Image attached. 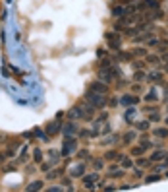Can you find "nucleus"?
<instances>
[{
    "mask_svg": "<svg viewBox=\"0 0 168 192\" xmlns=\"http://www.w3.org/2000/svg\"><path fill=\"white\" fill-rule=\"evenodd\" d=\"M87 101H91L95 107H104L106 105V99L102 97V93L101 95H97V93H87Z\"/></svg>",
    "mask_w": 168,
    "mask_h": 192,
    "instance_id": "obj_1",
    "label": "nucleus"
},
{
    "mask_svg": "<svg viewBox=\"0 0 168 192\" xmlns=\"http://www.w3.org/2000/svg\"><path fill=\"white\" fill-rule=\"evenodd\" d=\"M73 148H76V140H73L72 136H68L66 142H64V148H62V155H70V153L73 151Z\"/></svg>",
    "mask_w": 168,
    "mask_h": 192,
    "instance_id": "obj_2",
    "label": "nucleus"
},
{
    "mask_svg": "<svg viewBox=\"0 0 168 192\" xmlns=\"http://www.w3.org/2000/svg\"><path fill=\"white\" fill-rule=\"evenodd\" d=\"M112 72H114V70L102 68L101 72H99V80H101V82H112Z\"/></svg>",
    "mask_w": 168,
    "mask_h": 192,
    "instance_id": "obj_3",
    "label": "nucleus"
},
{
    "mask_svg": "<svg viewBox=\"0 0 168 192\" xmlns=\"http://www.w3.org/2000/svg\"><path fill=\"white\" fill-rule=\"evenodd\" d=\"M60 128H62V122H50L48 126H46V134L48 136H54L60 132Z\"/></svg>",
    "mask_w": 168,
    "mask_h": 192,
    "instance_id": "obj_4",
    "label": "nucleus"
},
{
    "mask_svg": "<svg viewBox=\"0 0 168 192\" xmlns=\"http://www.w3.org/2000/svg\"><path fill=\"white\" fill-rule=\"evenodd\" d=\"M124 107H129V105H135V103H139V97H133V95H124L122 99H120Z\"/></svg>",
    "mask_w": 168,
    "mask_h": 192,
    "instance_id": "obj_5",
    "label": "nucleus"
},
{
    "mask_svg": "<svg viewBox=\"0 0 168 192\" xmlns=\"http://www.w3.org/2000/svg\"><path fill=\"white\" fill-rule=\"evenodd\" d=\"M97 179H99V175H97V173H93V175L83 177V182H85V186H87V188H91V186H93V182H95Z\"/></svg>",
    "mask_w": 168,
    "mask_h": 192,
    "instance_id": "obj_6",
    "label": "nucleus"
},
{
    "mask_svg": "<svg viewBox=\"0 0 168 192\" xmlns=\"http://www.w3.org/2000/svg\"><path fill=\"white\" fill-rule=\"evenodd\" d=\"M147 80H149V82H153V83H158V82H162V74L160 72H151L147 76Z\"/></svg>",
    "mask_w": 168,
    "mask_h": 192,
    "instance_id": "obj_7",
    "label": "nucleus"
},
{
    "mask_svg": "<svg viewBox=\"0 0 168 192\" xmlns=\"http://www.w3.org/2000/svg\"><path fill=\"white\" fill-rule=\"evenodd\" d=\"M91 89L97 91V93H104V91H106V86H104L102 82H95V83L91 86Z\"/></svg>",
    "mask_w": 168,
    "mask_h": 192,
    "instance_id": "obj_8",
    "label": "nucleus"
},
{
    "mask_svg": "<svg viewBox=\"0 0 168 192\" xmlns=\"http://www.w3.org/2000/svg\"><path fill=\"white\" fill-rule=\"evenodd\" d=\"M83 169H85L83 165H73L70 173H72V177H83Z\"/></svg>",
    "mask_w": 168,
    "mask_h": 192,
    "instance_id": "obj_9",
    "label": "nucleus"
},
{
    "mask_svg": "<svg viewBox=\"0 0 168 192\" xmlns=\"http://www.w3.org/2000/svg\"><path fill=\"white\" fill-rule=\"evenodd\" d=\"M62 130H64V132H66L68 136H72L73 132H77V128H76V124H72V122H70V124H66V126H62Z\"/></svg>",
    "mask_w": 168,
    "mask_h": 192,
    "instance_id": "obj_10",
    "label": "nucleus"
},
{
    "mask_svg": "<svg viewBox=\"0 0 168 192\" xmlns=\"http://www.w3.org/2000/svg\"><path fill=\"white\" fill-rule=\"evenodd\" d=\"M70 116H72V119H76V116H77V119H79V116H83V109H81V107L72 109V111H70Z\"/></svg>",
    "mask_w": 168,
    "mask_h": 192,
    "instance_id": "obj_11",
    "label": "nucleus"
},
{
    "mask_svg": "<svg viewBox=\"0 0 168 192\" xmlns=\"http://www.w3.org/2000/svg\"><path fill=\"white\" fill-rule=\"evenodd\" d=\"M155 136H157V138H166V136H168V128H155Z\"/></svg>",
    "mask_w": 168,
    "mask_h": 192,
    "instance_id": "obj_12",
    "label": "nucleus"
},
{
    "mask_svg": "<svg viewBox=\"0 0 168 192\" xmlns=\"http://www.w3.org/2000/svg\"><path fill=\"white\" fill-rule=\"evenodd\" d=\"M112 14H114L116 18H122L124 14H126V8H124V6H116L114 10H112Z\"/></svg>",
    "mask_w": 168,
    "mask_h": 192,
    "instance_id": "obj_13",
    "label": "nucleus"
},
{
    "mask_svg": "<svg viewBox=\"0 0 168 192\" xmlns=\"http://www.w3.org/2000/svg\"><path fill=\"white\" fill-rule=\"evenodd\" d=\"M108 175L114 177V179H118V177L124 175V171H118V167H110V173H108Z\"/></svg>",
    "mask_w": 168,
    "mask_h": 192,
    "instance_id": "obj_14",
    "label": "nucleus"
},
{
    "mask_svg": "<svg viewBox=\"0 0 168 192\" xmlns=\"http://www.w3.org/2000/svg\"><path fill=\"white\" fill-rule=\"evenodd\" d=\"M41 188H43V182L41 181H35L33 184H29V190H41Z\"/></svg>",
    "mask_w": 168,
    "mask_h": 192,
    "instance_id": "obj_15",
    "label": "nucleus"
},
{
    "mask_svg": "<svg viewBox=\"0 0 168 192\" xmlns=\"http://www.w3.org/2000/svg\"><path fill=\"white\" fill-rule=\"evenodd\" d=\"M108 47H110V49H114V50H118V49H120V39H116V41H108Z\"/></svg>",
    "mask_w": 168,
    "mask_h": 192,
    "instance_id": "obj_16",
    "label": "nucleus"
},
{
    "mask_svg": "<svg viewBox=\"0 0 168 192\" xmlns=\"http://www.w3.org/2000/svg\"><path fill=\"white\" fill-rule=\"evenodd\" d=\"M147 62L157 64V62H160V60H158V57H157V54H149V57H147Z\"/></svg>",
    "mask_w": 168,
    "mask_h": 192,
    "instance_id": "obj_17",
    "label": "nucleus"
},
{
    "mask_svg": "<svg viewBox=\"0 0 168 192\" xmlns=\"http://www.w3.org/2000/svg\"><path fill=\"white\" fill-rule=\"evenodd\" d=\"M116 39H120L118 33H112V31H110V33H106V41H116Z\"/></svg>",
    "mask_w": 168,
    "mask_h": 192,
    "instance_id": "obj_18",
    "label": "nucleus"
},
{
    "mask_svg": "<svg viewBox=\"0 0 168 192\" xmlns=\"http://www.w3.org/2000/svg\"><path fill=\"white\" fill-rule=\"evenodd\" d=\"M135 138V132H128V134H126L124 136V140H126V144H129V142H132V140Z\"/></svg>",
    "mask_w": 168,
    "mask_h": 192,
    "instance_id": "obj_19",
    "label": "nucleus"
},
{
    "mask_svg": "<svg viewBox=\"0 0 168 192\" xmlns=\"http://www.w3.org/2000/svg\"><path fill=\"white\" fill-rule=\"evenodd\" d=\"M162 157H164V153H162V151H155V153H153V161H158V159H162Z\"/></svg>",
    "mask_w": 168,
    "mask_h": 192,
    "instance_id": "obj_20",
    "label": "nucleus"
},
{
    "mask_svg": "<svg viewBox=\"0 0 168 192\" xmlns=\"http://www.w3.org/2000/svg\"><path fill=\"white\" fill-rule=\"evenodd\" d=\"M35 161H43V151L41 149H35Z\"/></svg>",
    "mask_w": 168,
    "mask_h": 192,
    "instance_id": "obj_21",
    "label": "nucleus"
},
{
    "mask_svg": "<svg viewBox=\"0 0 168 192\" xmlns=\"http://www.w3.org/2000/svg\"><path fill=\"white\" fill-rule=\"evenodd\" d=\"M149 128V122L145 120V122H137V130H147Z\"/></svg>",
    "mask_w": 168,
    "mask_h": 192,
    "instance_id": "obj_22",
    "label": "nucleus"
},
{
    "mask_svg": "<svg viewBox=\"0 0 168 192\" xmlns=\"http://www.w3.org/2000/svg\"><path fill=\"white\" fill-rule=\"evenodd\" d=\"M133 54H137V57H145L147 53H145V49H135V50H133Z\"/></svg>",
    "mask_w": 168,
    "mask_h": 192,
    "instance_id": "obj_23",
    "label": "nucleus"
},
{
    "mask_svg": "<svg viewBox=\"0 0 168 192\" xmlns=\"http://www.w3.org/2000/svg\"><path fill=\"white\" fill-rule=\"evenodd\" d=\"M133 115H135V109H129L128 113H126V119H128V120H132V119H133Z\"/></svg>",
    "mask_w": 168,
    "mask_h": 192,
    "instance_id": "obj_24",
    "label": "nucleus"
},
{
    "mask_svg": "<svg viewBox=\"0 0 168 192\" xmlns=\"http://www.w3.org/2000/svg\"><path fill=\"white\" fill-rule=\"evenodd\" d=\"M106 159H118V153H116V151H108V153H106Z\"/></svg>",
    "mask_w": 168,
    "mask_h": 192,
    "instance_id": "obj_25",
    "label": "nucleus"
},
{
    "mask_svg": "<svg viewBox=\"0 0 168 192\" xmlns=\"http://www.w3.org/2000/svg\"><path fill=\"white\" fill-rule=\"evenodd\" d=\"M143 78H145V74H143L141 70H139V72H135V80H137V82H141Z\"/></svg>",
    "mask_w": 168,
    "mask_h": 192,
    "instance_id": "obj_26",
    "label": "nucleus"
},
{
    "mask_svg": "<svg viewBox=\"0 0 168 192\" xmlns=\"http://www.w3.org/2000/svg\"><path fill=\"white\" fill-rule=\"evenodd\" d=\"M132 153H133V155H141V153H143V148H141V146H139V148H133Z\"/></svg>",
    "mask_w": 168,
    "mask_h": 192,
    "instance_id": "obj_27",
    "label": "nucleus"
},
{
    "mask_svg": "<svg viewBox=\"0 0 168 192\" xmlns=\"http://www.w3.org/2000/svg\"><path fill=\"white\" fill-rule=\"evenodd\" d=\"M122 165H124V167H132V161H129L128 157H124V159H122Z\"/></svg>",
    "mask_w": 168,
    "mask_h": 192,
    "instance_id": "obj_28",
    "label": "nucleus"
},
{
    "mask_svg": "<svg viewBox=\"0 0 168 192\" xmlns=\"http://www.w3.org/2000/svg\"><path fill=\"white\" fill-rule=\"evenodd\" d=\"M153 181H158V177H157V175H151V177H147V182H153Z\"/></svg>",
    "mask_w": 168,
    "mask_h": 192,
    "instance_id": "obj_29",
    "label": "nucleus"
},
{
    "mask_svg": "<svg viewBox=\"0 0 168 192\" xmlns=\"http://www.w3.org/2000/svg\"><path fill=\"white\" fill-rule=\"evenodd\" d=\"M60 171H54V173H48V179H54V177H58Z\"/></svg>",
    "mask_w": 168,
    "mask_h": 192,
    "instance_id": "obj_30",
    "label": "nucleus"
},
{
    "mask_svg": "<svg viewBox=\"0 0 168 192\" xmlns=\"http://www.w3.org/2000/svg\"><path fill=\"white\" fill-rule=\"evenodd\" d=\"M147 6H157V0H145Z\"/></svg>",
    "mask_w": 168,
    "mask_h": 192,
    "instance_id": "obj_31",
    "label": "nucleus"
},
{
    "mask_svg": "<svg viewBox=\"0 0 168 192\" xmlns=\"http://www.w3.org/2000/svg\"><path fill=\"white\" fill-rule=\"evenodd\" d=\"M166 72H168V66H166Z\"/></svg>",
    "mask_w": 168,
    "mask_h": 192,
    "instance_id": "obj_32",
    "label": "nucleus"
},
{
    "mask_svg": "<svg viewBox=\"0 0 168 192\" xmlns=\"http://www.w3.org/2000/svg\"><path fill=\"white\" fill-rule=\"evenodd\" d=\"M166 124H168V119H166Z\"/></svg>",
    "mask_w": 168,
    "mask_h": 192,
    "instance_id": "obj_33",
    "label": "nucleus"
}]
</instances>
